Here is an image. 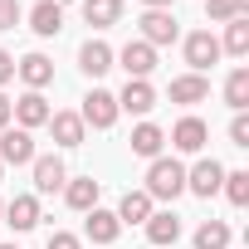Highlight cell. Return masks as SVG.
<instances>
[{
    "mask_svg": "<svg viewBox=\"0 0 249 249\" xmlns=\"http://www.w3.org/2000/svg\"><path fill=\"white\" fill-rule=\"evenodd\" d=\"M117 234H122L117 215H112V210H98V205H93V210H88V239H93V244H112Z\"/></svg>",
    "mask_w": 249,
    "mask_h": 249,
    "instance_id": "ffe728a7",
    "label": "cell"
},
{
    "mask_svg": "<svg viewBox=\"0 0 249 249\" xmlns=\"http://www.w3.org/2000/svg\"><path fill=\"white\" fill-rule=\"evenodd\" d=\"M15 73H20V78H25V83H30V88L39 93V88H44V83L54 78V64H49L44 54H25V59L15 64Z\"/></svg>",
    "mask_w": 249,
    "mask_h": 249,
    "instance_id": "d6986e66",
    "label": "cell"
},
{
    "mask_svg": "<svg viewBox=\"0 0 249 249\" xmlns=\"http://www.w3.org/2000/svg\"><path fill=\"white\" fill-rule=\"evenodd\" d=\"M10 78H15V59H10V54H5V49H0V88H5V83H10Z\"/></svg>",
    "mask_w": 249,
    "mask_h": 249,
    "instance_id": "4dcf8cb0",
    "label": "cell"
},
{
    "mask_svg": "<svg viewBox=\"0 0 249 249\" xmlns=\"http://www.w3.org/2000/svg\"><path fill=\"white\" fill-rule=\"evenodd\" d=\"M171 39H176V15L171 10H147L142 15V44L157 49V44H171Z\"/></svg>",
    "mask_w": 249,
    "mask_h": 249,
    "instance_id": "ba28073f",
    "label": "cell"
},
{
    "mask_svg": "<svg viewBox=\"0 0 249 249\" xmlns=\"http://www.w3.org/2000/svg\"><path fill=\"white\" fill-rule=\"evenodd\" d=\"M161 147H166V132L157 127V122H142V127H132V152L137 157H161Z\"/></svg>",
    "mask_w": 249,
    "mask_h": 249,
    "instance_id": "ac0fdd59",
    "label": "cell"
},
{
    "mask_svg": "<svg viewBox=\"0 0 249 249\" xmlns=\"http://www.w3.org/2000/svg\"><path fill=\"white\" fill-rule=\"evenodd\" d=\"M10 117H20V127L30 132V127H44V122H49V103H44V93H25L20 103H10Z\"/></svg>",
    "mask_w": 249,
    "mask_h": 249,
    "instance_id": "9c48e42d",
    "label": "cell"
},
{
    "mask_svg": "<svg viewBox=\"0 0 249 249\" xmlns=\"http://www.w3.org/2000/svg\"><path fill=\"white\" fill-rule=\"evenodd\" d=\"M205 137H210V127H205L200 117H181L176 132H171V147H176V152H200Z\"/></svg>",
    "mask_w": 249,
    "mask_h": 249,
    "instance_id": "30bf717a",
    "label": "cell"
},
{
    "mask_svg": "<svg viewBox=\"0 0 249 249\" xmlns=\"http://www.w3.org/2000/svg\"><path fill=\"white\" fill-rule=\"evenodd\" d=\"M225 196L234 205H249V171H225Z\"/></svg>",
    "mask_w": 249,
    "mask_h": 249,
    "instance_id": "83f0119b",
    "label": "cell"
},
{
    "mask_svg": "<svg viewBox=\"0 0 249 249\" xmlns=\"http://www.w3.org/2000/svg\"><path fill=\"white\" fill-rule=\"evenodd\" d=\"M152 107H157L152 83H147V78H127V88L117 93V112H137V117H142V112H152Z\"/></svg>",
    "mask_w": 249,
    "mask_h": 249,
    "instance_id": "52a82bcc",
    "label": "cell"
},
{
    "mask_svg": "<svg viewBox=\"0 0 249 249\" xmlns=\"http://www.w3.org/2000/svg\"><path fill=\"white\" fill-rule=\"evenodd\" d=\"M5 127H10V98L0 93V132H5Z\"/></svg>",
    "mask_w": 249,
    "mask_h": 249,
    "instance_id": "d6a6232c",
    "label": "cell"
},
{
    "mask_svg": "<svg viewBox=\"0 0 249 249\" xmlns=\"http://www.w3.org/2000/svg\"><path fill=\"white\" fill-rule=\"evenodd\" d=\"M54 5H59V10H64V5H69V0H54Z\"/></svg>",
    "mask_w": 249,
    "mask_h": 249,
    "instance_id": "e575fe53",
    "label": "cell"
},
{
    "mask_svg": "<svg viewBox=\"0 0 249 249\" xmlns=\"http://www.w3.org/2000/svg\"><path fill=\"white\" fill-rule=\"evenodd\" d=\"M220 186H225V166H220V161H196V166L186 171V191H196V196H205V200H210Z\"/></svg>",
    "mask_w": 249,
    "mask_h": 249,
    "instance_id": "5b68a950",
    "label": "cell"
},
{
    "mask_svg": "<svg viewBox=\"0 0 249 249\" xmlns=\"http://www.w3.org/2000/svg\"><path fill=\"white\" fill-rule=\"evenodd\" d=\"M112 215H117V225H147L152 220V196L147 191H127Z\"/></svg>",
    "mask_w": 249,
    "mask_h": 249,
    "instance_id": "8fae6325",
    "label": "cell"
},
{
    "mask_svg": "<svg viewBox=\"0 0 249 249\" xmlns=\"http://www.w3.org/2000/svg\"><path fill=\"white\" fill-rule=\"evenodd\" d=\"M30 30H35V35H44V39H49V35H59V30H64V10L54 5V0H39V5L30 10Z\"/></svg>",
    "mask_w": 249,
    "mask_h": 249,
    "instance_id": "e0dca14e",
    "label": "cell"
},
{
    "mask_svg": "<svg viewBox=\"0 0 249 249\" xmlns=\"http://www.w3.org/2000/svg\"><path fill=\"white\" fill-rule=\"evenodd\" d=\"M225 103H230L234 112L249 107V69H234V73H230V83H225Z\"/></svg>",
    "mask_w": 249,
    "mask_h": 249,
    "instance_id": "d4e9b609",
    "label": "cell"
},
{
    "mask_svg": "<svg viewBox=\"0 0 249 249\" xmlns=\"http://www.w3.org/2000/svg\"><path fill=\"white\" fill-rule=\"evenodd\" d=\"M0 215H5V205H0Z\"/></svg>",
    "mask_w": 249,
    "mask_h": 249,
    "instance_id": "8d00e7d4",
    "label": "cell"
},
{
    "mask_svg": "<svg viewBox=\"0 0 249 249\" xmlns=\"http://www.w3.org/2000/svg\"><path fill=\"white\" fill-rule=\"evenodd\" d=\"M210 98V83H205V73H186V78H171V103H205Z\"/></svg>",
    "mask_w": 249,
    "mask_h": 249,
    "instance_id": "9a60e30c",
    "label": "cell"
},
{
    "mask_svg": "<svg viewBox=\"0 0 249 249\" xmlns=\"http://www.w3.org/2000/svg\"><path fill=\"white\" fill-rule=\"evenodd\" d=\"M35 161V137L25 127H5L0 132V166H30Z\"/></svg>",
    "mask_w": 249,
    "mask_h": 249,
    "instance_id": "7a4b0ae2",
    "label": "cell"
},
{
    "mask_svg": "<svg viewBox=\"0 0 249 249\" xmlns=\"http://www.w3.org/2000/svg\"><path fill=\"white\" fill-rule=\"evenodd\" d=\"M78 69H83L88 78H98V73H107V69H112V49H107L103 39H88V44L78 49Z\"/></svg>",
    "mask_w": 249,
    "mask_h": 249,
    "instance_id": "5bb4252c",
    "label": "cell"
},
{
    "mask_svg": "<svg viewBox=\"0 0 249 249\" xmlns=\"http://www.w3.org/2000/svg\"><path fill=\"white\" fill-rule=\"evenodd\" d=\"M117 15H122V0H83V20H88L93 30L117 25Z\"/></svg>",
    "mask_w": 249,
    "mask_h": 249,
    "instance_id": "7402d4cb",
    "label": "cell"
},
{
    "mask_svg": "<svg viewBox=\"0 0 249 249\" xmlns=\"http://www.w3.org/2000/svg\"><path fill=\"white\" fill-rule=\"evenodd\" d=\"M147 10H171V0H142Z\"/></svg>",
    "mask_w": 249,
    "mask_h": 249,
    "instance_id": "836d02e7",
    "label": "cell"
},
{
    "mask_svg": "<svg viewBox=\"0 0 249 249\" xmlns=\"http://www.w3.org/2000/svg\"><path fill=\"white\" fill-rule=\"evenodd\" d=\"M186 191V166L176 157H157L152 171H147V196L152 200H176Z\"/></svg>",
    "mask_w": 249,
    "mask_h": 249,
    "instance_id": "6da1fadb",
    "label": "cell"
},
{
    "mask_svg": "<svg viewBox=\"0 0 249 249\" xmlns=\"http://www.w3.org/2000/svg\"><path fill=\"white\" fill-rule=\"evenodd\" d=\"M49 249H78L73 234H49Z\"/></svg>",
    "mask_w": 249,
    "mask_h": 249,
    "instance_id": "1f68e13d",
    "label": "cell"
},
{
    "mask_svg": "<svg viewBox=\"0 0 249 249\" xmlns=\"http://www.w3.org/2000/svg\"><path fill=\"white\" fill-rule=\"evenodd\" d=\"M20 15H25V10H20V0H0V35L15 30V25H20Z\"/></svg>",
    "mask_w": 249,
    "mask_h": 249,
    "instance_id": "f1b7e54d",
    "label": "cell"
},
{
    "mask_svg": "<svg viewBox=\"0 0 249 249\" xmlns=\"http://www.w3.org/2000/svg\"><path fill=\"white\" fill-rule=\"evenodd\" d=\"M0 171H5V166H0Z\"/></svg>",
    "mask_w": 249,
    "mask_h": 249,
    "instance_id": "74e56055",
    "label": "cell"
},
{
    "mask_svg": "<svg viewBox=\"0 0 249 249\" xmlns=\"http://www.w3.org/2000/svg\"><path fill=\"white\" fill-rule=\"evenodd\" d=\"M30 166H35V191L54 196V191L64 186V161H59V157H35Z\"/></svg>",
    "mask_w": 249,
    "mask_h": 249,
    "instance_id": "2e32d148",
    "label": "cell"
},
{
    "mask_svg": "<svg viewBox=\"0 0 249 249\" xmlns=\"http://www.w3.org/2000/svg\"><path fill=\"white\" fill-rule=\"evenodd\" d=\"M83 127H112L117 122V98L112 93H103V88H93L88 98H83Z\"/></svg>",
    "mask_w": 249,
    "mask_h": 249,
    "instance_id": "3957f363",
    "label": "cell"
},
{
    "mask_svg": "<svg viewBox=\"0 0 249 249\" xmlns=\"http://www.w3.org/2000/svg\"><path fill=\"white\" fill-rule=\"evenodd\" d=\"M64 196H69L73 210H93V205H98V181H93V176H78V181H69Z\"/></svg>",
    "mask_w": 249,
    "mask_h": 249,
    "instance_id": "603a6c76",
    "label": "cell"
},
{
    "mask_svg": "<svg viewBox=\"0 0 249 249\" xmlns=\"http://www.w3.org/2000/svg\"><path fill=\"white\" fill-rule=\"evenodd\" d=\"M215 59H220V39H215L210 30H196V35L186 39V64H191L196 73H205Z\"/></svg>",
    "mask_w": 249,
    "mask_h": 249,
    "instance_id": "277c9868",
    "label": "cell"
},
{
    "mask_svg": "<svg viewBox=\"0 0 249 249\" xmlns=\"http://www.w3.org/2000/svg\"><path fill=\"white\" fill-rule=\"evenodd\" d=\"M196 249H230V225L225 220H205L196 230Z\"/></svg>",
    "mask_w": 249,
    "mask_h": 249,
    "instance_id": "cb8c5ba5",
    "label": "cell"
},
{
    "mask_svg": "<svg viewBox=\"0 0 249 249\" xmlns=\"http://www.w3.org/2000/svg\"><path fill=\"white\" fill-rule=\"evenodd\" d=\"M205 10H210V20H249V0H205Z\"/></svg>",
    "mask_w": 249,
    "mask_h": 249,
    "instance_id": "484cf974",
    "label": "cell"
},
{
    "mask_svg": "<svg viewBox=\"0 0 249 249\" xmlns=\"http://www.w3.org/2000/svg\"><path fill=\"white\" fill-rule=\"evenodd\" d=\"M230 142L234 147H249V117L244 112H234V122H230Z\"/></svg>",
    "mask_w": 249,
    "mask_h": 249,
    "instance_id": "f546056e",
    "label": "cell"
},
{
    "mask_svg": "<svg viewBox=\"0 0 249 249\" xmlns=\"http://www.w3.org/2000/svg\"><path fill=\"white\" fill-rule=\"evenodd\" d=\"M0 249H15V244H0Z\"/></svg>",
    "mask_w": 249,
    "mask_h": 249,
    "instance_id": "d590c367",
    "label": "cell"
},
{
    "mask_svg": "<svg viewBox=\"0 0 249 249\" xmlns=\"http://www.w3.org/2000/svg\"><path fill=\"white\" fill-rule=\"evenodd\" d=\"M5 225L20 230V234L35 230V225H39V200H35V196H15V200L5 205Z\"/></svg>",
    "mask_w": 249,
    "mask_h": 249,
    "instance_id": "7c38bea8",
    "label": "cell"
},
{
    "mask_svg": "<svg viewBox=\"0 0 249 249\" xmlns=\"http://www.w3.org/2000/svg\"><path fill=\"white\" fill-rule=\"evenodd\" d=\"M49 132L59 147H78L83 142V117L78 112H49Z\"/></svg>",
    "mask_w": 249,
    "mask_h": 249,
    "instance_id": "4fadbf2b",
    "label": "cell"
},
{
    "mask_svg": "<svg viewBox=\"0 0 249 249\" xmlns=\"http://www.w3.org/2000/svg\"><path fill=\"white\" fill-rule=\"evenodd\" d=\"M220 49H230V54H249V20H230V30H225V44Z\"/></svg>",
    "mask_w": 249,
    "mask_h": 249,
    "instance_id": "4316f807",
    "label": "cell"
},
{
    "mask_svg": "<svg viewBox=\"0 0 249 249\" xmlns=\"http://www.w3.org/2000/svg\"><path fill=\"white\" fill-rule=\"evenodd\" d=\"M117 64L127 69V78H147V73L157 69V49H152V44H142V39H132V44H122Z\"/></svg>",
    "mask_w": 249,
    "mask_h": 249,
    "instance_id": "8992f818",
    "label": "cell"
},
{
    "mask_svg": "<svg viewBox=\"0 0 249 249\" xmlns=\"http://www.w3.org/2000/svg\"><path fill=\"white\" fill-rule=\"evenodd\" d=\"M147 239H152V244H176V239H181V220H176L171 210H152V220H147Z\"/></svg>",
    "mask_w": 249,
    "mask_h": 249,
    "instance_id": "44dd1931",
    "label": "cell"
}]
</instances>
